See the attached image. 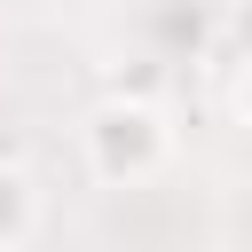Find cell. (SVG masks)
<instances>
[{
  "instance_id": "cell-1",
  "label": "cell",
  "mask_w": 252,
  "mask_h": 252,
  "mask_svg": "<svg viewBox=\"0 0 252 252\" xmlns=\"http://www.w3.org/2000/svg\"><path fill=\"white\" fill-rule=\"evenodd\" d=\"M79 158L102 189H142L173 165V118L158 94H110L79 118Z\"/></svg>"
},
{
  "instance_id": "cell-2",
  "label": "cell",
  "mask_w": 252,
  "mask_h": 252,
  "mask_svg": "<svg viewBox=\"0 0 252 252\" xmlns=\"http://www.w3.org/2000/svg\"><path fill=\"white\" fill-rule=\"evenodd\" d=\"M32 228H39V181H32V165L0 158V252H24Z\"/></svg>"
},
{
  "instance_id": "cell-3",
  "label": "cell",
  "mask_w": 252,
  "mask_h": 252,
  "mask_svg": "<svg viewBox=\"0 0 252 252\" xmlns=\"http://www.w3.org/2000/svg\"><path fill=\"white\" fill-rule=\"evenodd\" d=\"M110 94H165V63L142 47V55H118L110 63Z\"/></svg>"
},
{
  "instance_id": "cell-4",
  "label": "cell",
  "mask_w": 252,
  "mask_h": 252,
  "mask_svg": "<svg viewBox=\"0 0 252 252\" xmlns=\"http://www.w3.org/2000/svg\"><path fill=\"white\" fill-rule=\"evenodd\" d=\"M220 39L236 63H252V0H220Z\"/></svg>"
},
{
  "instance_id": "cell-5",
  "label": "cell",
  "mask_w": 252,
  "mask_h": 252,
  "mask_svg": "<svg viewBox=\"0 0 252 252\" xmlns=\"http://www.w3.org/2000/svg\"><path fill=\"white\" fill-rule=\"evenodd\" d=\"M228 118L252 134V63H236V79H228Z\"/></svg>"
}]
</instances>
